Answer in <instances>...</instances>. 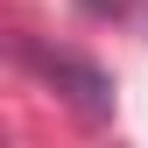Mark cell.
I'll return each mask as SVG.
<instances>
[{
    "label": "cell",
    "instance_id": "6da1fadb",
    "mask_svg": "<svg viewBox=\"0 0 148 148\" xmlns=\"http://www.w3.org/2000/svg\"><path fill=\"white\" fill-rule=\"evenodd\" d=\"M28 64L42 71V78H57V85H71V99H78V106H85L92 120L106 113V78H99L92 64H78V57H49V49H28Z\"/></svg>",
    "mask_w": 148,
    "mask_h": 148
}]
</instances>
